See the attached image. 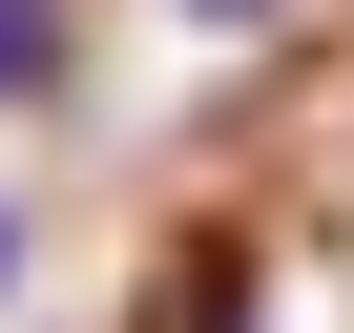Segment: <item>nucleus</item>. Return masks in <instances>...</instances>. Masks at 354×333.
<instances>
[{
  "mask_svg": "<svg viewBox=\"0 0 354 333\" xmlns=\"http://www.w3.org/2000/svg\"><path fill=\"white\" fill-rule=\"evenodd\" d=\"M0 292H21V209H0Z\"/></svg>",
  "mask_w": 354,
  "mask_h": 333,
  "instance_id": "obj_2",
  "label": "nucleus"
},
{
  "mask_svg": "<svg viewBox=\"0 0 354 333\" xmlns=\"http://www.w3.org/2000/svg\"><path fill=\"white\" fill-rule=\"evenodd\" d=\"M63 63H84L63 0H0V104H63Z\"/></svg>",
  "mask_w": 354,
  "mask_h": 333,
  "instance_id": "obj_1",
  "label": "nucleus"
},
{
  "mask_svg": "<svg viewBox=\"0 0 354 333\" xmlns=\"http://www.w3.org/2000/svg\"><path fill=\"white\" fill-rule=\"evenodd\" d=\"M188 21H271V0H188Z\"/></svg>",
  "mask_w": 354,
  "mask_h": 333,
  "instance_id": "obj_3",
  "label": "nucleus"
}]
</instances>
